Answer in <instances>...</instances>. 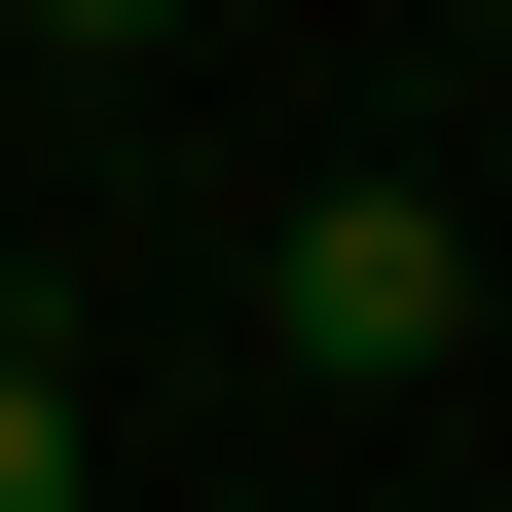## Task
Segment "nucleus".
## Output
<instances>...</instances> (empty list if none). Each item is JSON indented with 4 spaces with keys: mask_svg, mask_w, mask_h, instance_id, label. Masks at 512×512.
<instances>
[{
    "mask_svg": "<svg viewBox=\"0 0 512 512\" xmlns=\"http://www.w3.org/2000/svg\"><path fill=\"white\" fill-rule=\"evenodd\" d=\"M256 330L330 366V403H403V366H476V220H439V183H293V256H256Z\"/></svg>",
    "mask_w": 512,
    "mask_h": 512,
    "instance_id": "1",
    "label": "nucleus"
},
{
    "mask_svg": "<svg viewBox=\"0 0 512 512\" xmlns=\"http://www.w3.org/2000/svg\"><path fill=\"white\" fill-rule=\"evenodd\" d=\"M0 512H74V330L0 293Z\"/></svg>",
    "mask_w": 512,
    "mask_h": 512,
    "instance_id": "2",
    "label": "nucleus"
},
{
    "mask_svg": "<svg viewBox=\"0 0 512 512\" xmlns=\"http://www.w3.org/2000/svg\"><path fill=\"white\" fill-rule=\"evenodd\" d=\"M0 37H74V74H147V37H183V0H0Z\"/></svg>",
    "mask_w": 512,
    "mask_h": 512,
    "instance_id": "3",
    "label": "nucleus"
}]
</instances>
